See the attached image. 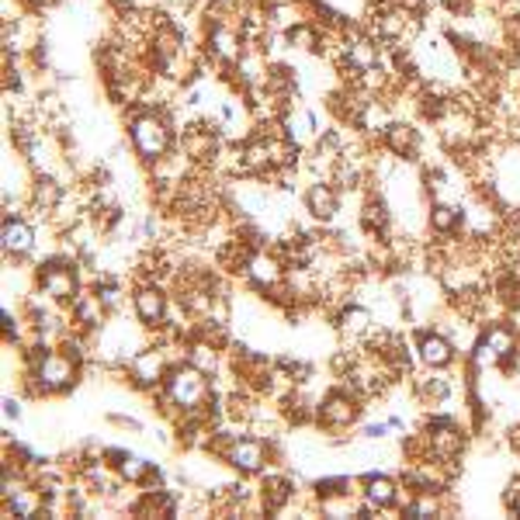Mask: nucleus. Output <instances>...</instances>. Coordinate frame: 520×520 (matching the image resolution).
<instances>
[{"label":"nucleus","instance_id":"1","mask_svg":"<svg viewBox=\"0 0 520 520\" xmlns=\"http://www.w3.org/2000/svg\"><path fill=\"white\" fill-rule=\"evenodd\" d=\"M132 142L146 160H160L171 150V129L156 115H139L132 118Z\"/></svg>","mask_w":520,"mask_h":520},{"label":"nucleus","instance_id":"2","mask_svg":"<svg viewBox=\"0 0 520 520\" xmlns=\"http://www.w3.org/2000/svg\"><path fill=\"white\" fill-rule=\"evenodd\" d=\"M205 371L201 368H177L171 375V399L181 409H198L201 406V399H205V392H209V386H205V378H201Z\"/></svg>","mask_w":520,"mask_h":520},{"label":"nucleus","instance_id":"3","mask_svg":"<svg viewBox=\"0 0 520 520\" xmlns=\"http://www.w3.org/2000/svg\"><path fill=\"white\" fill-rule=\"evenodd\" d=\"M77 375V365L63 354H45L35 368V382H39L42 392H56V388H66Z\"/></svg>","mask_w":520,"mask_h":520},{"label":"nucleus","instance_id":"4","mask_svg":"<svg viewBox=\"0 0 520 520\" xmlns=\"http://www.w3.org/2000/svg\"><path fill=\"white\" fill-rule=\"evenodd\" d=\"M344 56H347V66H350V70L368 74V70H375V66H378V45H375L371 39L354 35V39L344 45Z\"/></svg>","mask_w":520,"mask_h":520},{"label":"nucleus","instance_id":"5","mask_svg":"<svg viewBox=\"0 0 520 520\" xmlns=\"http://www.w3.org/2000/svg\"><path fill=\"white\" fill-rule=\"evenodd\" d=\"M42 289L53 299H70L77 291V278H74V270L63 268V264H49L42 270Z\"/></svg>","mask_w":520,"mask_h":520},{"label":"nucleus","instance_id":"6","mask_svg":"<svg viewBox=\"0 0 520 520\" xmlns=\"http://www.w3.org/2000/svg\"><path fill=\"white\" fill-rule=\"evenodd\" d=\"M132 378L135 386L150 388L163 378V354L160 350H142L139 358L132 361Z\"/></svg>","mask_w":520,"mask_h":520},{"label":"nucleus","instance_id":"7","mask_svg":"<svg viewBox=\"0 0 520 520\" xmlns=\"http://www.w3.org/2000/svg\"><path fill=\"white\" fill-rule=\"evenodd\" d=\"M264 458H268V451H264L260 441H236L230 447V465L240 468V472H257L264 465Z\"/></svg>","mask_w":520,"mask_h":520},{"label":"nucleus","instance_id":"8","mask_svg":"<svg viewBox=\"0 0 520 520\" xmlns=\"http://www.w3.org/2000/svg\"><path fill=\"white\" fill-rule=\"evenodd\" d=\"M354 417H358V409H354V403H350L347 396H329L327 403L319 406V424L333 427V430L347 427Z\"/></svg>","mask_w":520,"mask_h":520},{"label":"nucleus","instance_id":"9","mask_svg":"<svg viewBox=\"0 0 520 520\" xmlns=\"http://www.w3.org/2000/svg\"><path fill=\"white\" fill-rule=\"evenodd\" d=\"M420 358H424V365L430 368H444V365H451L455 350H451V344L444 340L441 333H424V337H420Z\"/></svg>","mask_w":520,"mask_h":520},{"label":"nucleus","instance_id":"10","mask_svg":"<svg viewBox=\"0 0 520 520\" xmlns=\"http://www.w3.org/2000/svg\"><path fill=\"white\" fill-rule=\"evenodd\" d=\"M135 312L142 323H160L163 312H167V299L156 289H139L135 291Z\"/></svg>","mask_w":520,"mask_h":520},{"label":"nucleus","instance_id":"11","mask_svg":"<svg viewBox=\"0 0 520 520\" xmlns=\"http://www.w3.org/2000/svg\"><path fill=\"white\" fill-rule=\"evenodd\" d=\"M209 49H212L219 59H240V39H236V32L226 28V25H212V32H209Z\"/></svg>","mask_w":520,"mask_h":520},{"label":"nucleus","instance_id":"12","mask_svg":"<svg viewBox=\"0 0 520 520\" xmlns=\"http://www.w3.org/2000/svg\"><path fill=\"white\" fill-rule=\"evenodd\" d=\"M306 201H309V212L316 215V219H323V222H329V219L337 215V194L329 191L327 184H312Z\"/></svg>","mask_w":520,"mask_h":520},{"label":"nucleus","instance_id":"13","mask_svg":"<svg viewBox=\"0 0 520 520\" xmlns=\"http://www.w3.org/2000/svg\"><path fill=\"white\" fill-rule=\"evenodd\" d=\"M386 142L392 153L409 156L417 150V129H413V125H403V122H392L386 129Z\"/></svg>","mask_w":520,"mask_h":520},{"label":"nucleus","instance_id":"14","mask_svg":"<svg viewBox=\"0 0 520 520\" xmlns=\"http://www.w3.org/2000/svg\"><path fill=\"white\" fill-rule=\"evenodd\" d=\"M4 250L7 253H28L32 250V226H25V222H4Z\"/></svg>","mask_w":520,"mask_h":520},{"label":"nucleus","instance_id":"15","mask_svg":"<svg viewBox=\"0 0 520 520\" xmlns=\"http://www.w3.org/2000/svg\"><path fill=\"white\" fill-rule=\"evenodd\" d=\"M365 496L371 506H392V503H396V486H392V479H386V476H371Z\"/></svg>","mask_w":520,"mask_h":520},{"label":"nucleus","instance_id":"16","mask_svg":"<svg viewBox=\"0 0 520 520\" xmlns=\"http://www.w3.org/2000/svg\"><path fill=\"white\" fill-rule=\"evenodd\" d=\"M247 274H250V278H253V281H257V285H274V281L281 278V270H278V264H274L270 257H260V253L247 260Z\"/></svg>","mask_w":520,"mask_h":520},{"label":"nucleus","instance_id":"17","mask_svg":"<svg viewBox=\"0 0 520 520\" xmlns=\"http://www.w3.org/2000/svg\"><path fill=\"white\" fill-rule=\"evenodd\" d=\"M458 447H462V437H458V430H451V427H441L437 434H430V451H434L437 458H451Z\"/></svg>","mask_w":520,"mask_h":520},{"label":"nucleus","instance_id":"18","mask_svg":"<svg viewBox=\"0 0 520 520\" xmlns=\"http://www.w3.org/2000/svg\"><path fill=\"white\" fill-rule=\"evenodd\" d=\"M340 327H344V333H350V337H361V333H368V327H371V312L361 306H350L340 312Z\"/></svg>","mask_w":520,"mask_h":520},{"label":"nucleus","instance_id":"19","mask_svg":"<svg viewBox=\"0 0 520 520\" xmlns=\"http://www.w3.org/2000/svg\"><path fill=\"white\" fill-rule=\"evenodd\" d=\"M291 489L285 479H268V486H264V506L268 510H281L285 503H289Z\"/></svg>","mask_w":520,"mask_h":520},{"label":"nucleus","instance_id":"20","mask_svg":"<svg viewBox=\"0 0 520 520\" xmlns=\"http://www.w3.org/2000/svg\"><path fill=\"white\" fill-rule=\"evenodd\" d=\"M482 340L493 347V350H496L500 358H506V354L514 350V333H510L506 327H489V329H486V337H482Z\"/></svg>","mask_w":520,"mask_h":520},{"label":"nucleus","instance_id":"21","mask_svg":"<svg viewBox=\"0 0 520 520\" xmlns=\"http://www.w3.org/2000/svg\"><path fill=\"white\" fill-rule=\"evenodd\" d=\"M458 219H462L458 209H451V205H437V209L430 212V226H434L437 232H451L455 226H458Z\"/></svg>","mask_w":520,"mask_h":520},{"label":"nucleus","instance_id":"22","mask_svg":"<svg viewBox=\"0 0 520 520\" xmlns=\"http://www.w3.org/2000/svg\"><path fill=\"white\" fill-rule=\"evenodd\" d=\"M77 319L83 327H94L97 319H101V302H97V295H80L77 299Z\"/></svg>","mask_w":520,"mask_h":520},{"label":"nucleus","instance_id":"23","mask_svg":"<svg viewBox=\"0 0 520 520\" xmlns=\"http://www.w3.org/2000/svg\"><path fill=\"white\" fill-rule=\"evenodd\" d=\"M289 42L295 49H312L319 39H316V28H312V25H295V28H289Z\"/></svg>","mask_w":520,"mask_h":520},{"label":"nucleus","instance_id":"24","mask_svg":"<svg viewBox=\"0 0 520 520\" xmlns=\"http://www.w3.org/2000/svg\"><path fill=\"white\" fill-rule=\"evenodd\" d=\"M191 365L201 368V371H212V368H215V350H212V347H194Z\"/></svg>","mask_w":520,"mask_h":520},{"label":"nucleus","instance_id":"25","mask_svg":"<svg viewBox=\"0 0 520 520\" xmlns=\"http://www.w3.org/2000/svg\"><path fill=\"white\" fill-rule=\"evenodd\" d=\"M122 476L129 482H139L146 476V462H142V458H125V462H122Z\"/></svg>","mask_w":520,"mask_h":520},{"label":"nucleus","instance_id":"26","mask_svg":"<svg viewBox=\"0 0 520 520\" xmlns=\"http://www.w3.org/2000/svg\"><path fill=\"white\" fill-rule=\"evenodd\" d=\"M496 361H500V354H496L493 347L486 344V340H479V347H476V365L489 368V365H496Z\"/></svg>","mask_w":520,"mask_h":520},{"label":"nucleus","instance_id":"27","mask_svg":"<svg viewBox=\"0 0 520 520\" xmlns=\"http://www.w3.org/2000/svg\"><path fill=\"white\" fill-rule=\"evenodd\" d=\"M35 198H39V205H56V198H59V188L53 184V181H42L39 184V191H35Z\"/></svg>","mask_w":520,"mask_h":520},{"label":"nucleus","instance_id":"28","mask_svg":"<svg viewBox=\"0 0 520 520\" xmlns=\"http://www.w3.org/2000/svg\"><path fill=\"white\" fill-rule=\"evenodd\" d=\"M427 514H434V503L430 500H417L406 506V517H427Z\"/></svg>","mask_w":520,"mask_h":520},{"label":"nucleus","instance_id":"29","mask_svg":"<svg viewBox=\"0 0 520 520\" xmlns=\"http://www.w3.org/2000/svg\"><path fill=\"white\" fill-rule=\"evenodd\" d=\"M424 392L430 399H444V396H447V382H444V378H434L430 386H424Z\"/></svg>","mask_w":520,"mask_h":520},{"label":"nucleus","instance_id":"30","mask_svg":"<svg viewBox=\"0 0 520 520\" xmlns=\"http://www.w3.org/2000/svg\"><path fill=\"white\" fill-rule=\"evenodd\" d=\"M396 4H399L403 11H409V15H420L427 7V0H396Z\"/></svg>","mask_w":520,"mask_h":520},{"label":"nucleus","instance_id":"31","mask_svg":"<svg viewBox=\"0 0 520 520\" xmlns=\"http://www.w3.org/2000/svg\"><path fill=\"white\" fill-rule=\"evenodd\" d=\"M514 510H517V514H520V493H517V496H514Z\"/></svg>","mask_w":520,"mask_h":520}]
</instances>
